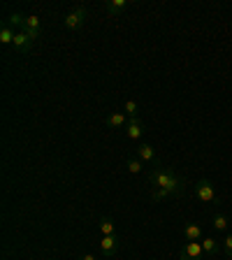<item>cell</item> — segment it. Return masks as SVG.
<instances>
[{
  "label": "cell",
  "instance_id": "cell-6",
  "mask_svg": "<svg viewBox=\"0 0 232 260\" xmlns=\"http://www.w3.org/2000/svg\"><path fill=\"white\" fill-rule=\"evenodd\" d=\"M125 135L130 140H142L144 137V121L139 117L137 118H128V126H125Z\"/></svg>",
  "mask_w": 232,
  "mask_h": 260
},
{
  "label": "cell",
  "instance_id": "cell-10",
  "mask_svg": "<svg viewBox=\"0 0 232 260\" xmlns=\"http://www.w3.org/2000/svg\"><path fill=\"white\" fill-rule=\"evenodd\" d=\"M107 126L112 128V130L125 128V126H128V117H125L123 112H114V114H109V118H107Z\"/></svg>",
  "mask_w": 232,
  "mask_h": 260
},
{
  "label": "cell",
  "instance_id": "cell-15",
  "mask_svg": "<svg viewBox=\"0 0 232 260\" xmlns=\"http://www.w3.org/2000/svg\"><path fill=\"white\" fill-rule=\"evenodd\" d=\"M211 225H214V230H218V233H225V230H228V225H230V221H228V216H225V214H214Z\"/></svg>",
  "mask_w": 232,
  "mask_h": 260
},
{
  "label": "cell",
  "instance_id": "cell-4",
  "mask_svg": "<svg viewBox=\"0 0 232 260\" xmlns=\"http://www.w3.org/2000/svg\"><path fill=\"white\" fill-rule=\"evenodd\" d=\"M202 258H205L202 242H186V246L181 249V260H202Z\"/></svg>",
  "mask_w": 232,
  "mask_h": 260
},
{
  "label": "cell",
  "instance_id": "cell-11",
  "mask_svg": "<svg viewBox=\"0 0 232 260\" xmlns=\"http://www.w3.org/2000/svg\"><path fill=\"white\" fill-rule=\"evenodd\" d=\"M184 237H186V242H200V237H202V228L197 223H188L184 228Z\"/></svg>",
  "mask_w": 232,
  "mask_h": 260
},
{
  "label": "cell",
  "instance_id": "cell-19",
  "mask_svg": "<svg viewBox=\"0 0 232 260\" xmlns=\"http://www.w3.org/2000/svg\"><path fill=\"white\" fill-rule=\"evenodd\" d=\"M125 167H128V172H130V174H139V172L144 170V163L139 161V158H133V161H128V165H125Z\"/></svg>",
  "mask_w": 232,
  "mask_h": 260
},
{
  "label": "cell",
  "instance_id": "cell-5",
  "mask_svg": "<svg viewBox=\"0 0 232 260\" xmlns=\"http://www.w3.org/2000/svg\"><path fill=\"white\" fill-rule=\"evenodd\" d=\"M116 251H118L116 235H105V237L100 239V253H102L105 258H112V256H116Z\"/></svg>",
  "mask_w": 232,
  "mask_h": 260
},
{
  "label": "cell",
  "instance_id": "cell-13",
  "mask_svg": "<svg viewBox=\"0 0 232 260\" xmlns=\"http://www.w3.org/2000/svg\"><path fill=\"white\" fill-rule=\"evenodd\" d=\"M14 37H17V33H14V28L9 26V24H5V26L0 28V42L2 45H14Z\"/></svg>",
  "mask_w": 232,
  "mask_h": 260
},
{
  "label": "cell",
  "instance_id": "cell-3",
  "mask_svg": "<svg viewBox=\"0 0 232 260\" xmlns=\"http://www.w3.org/2000/svg\"><path fill=\"white\" fill-rule=\"evenodd\" d=\"M195 197L200 200V202H207V205H211V202H216V200H218L214 184H211L209 179H200L195 184Z\"/></svg>",
  "mask_w": 232,
  "mask_h": 260
},
{
  "label": "cell",
  "instance_id": "cell-16",
  "mask_svg": "<svg viewBox=\"0 0 232 260\" xmlns=\"http://www.w3.org/2000/svg\"><path fill=\"white\" fill-rule=\"evenodd\" d=\"M202 249H205V256H216L218 253V242L214 237H205L202 239Z\"/></svg>",
  "mask_w": 232,
  "mask_h": 260
},
{
  "label": "cell",
  "instance_id": "cell-9",
  "mask_svg": "<svg viewBox=\"0 0 232 260\" xmlns=\"http://www.w3.org/2000/svg\"><path fill=\"white\" fill-rule=\"evenodd\" d=\"M137 158H139V161L142 163H153L156 161V151H153V146L151 144H139V146H137Z\"/></svg>",
  "mask_w": 232,
  "mask_h": 260
},
{
  "label": "cell",
  "instance_id": "cell-20",
  "mask_svg": "<svg viewBox=\"0 0 232 260\" xmlns=\"http://www.w3.org/2000/svg\"><path fill=\"white\" fill-rule=\"evenodd\" d=\"M153 200H156V202H161V200H167V197H172L170 193H167V190H162V189H156L153 190Z\"/></svg>",
  "mask_w": 232,
  "mask_h": 260
},
{
  "label": "cell",
  "instance_id": "cell-2",
  "mask_svg": "<svg viewBox=\"0 0 232 260\" xmlns=\"http://www.w3.org/2000/svg\"><path fill=\"white\" fill-rule=\"evenodd\" d=\"M86 19H89V9L86 7H74L70 12V14H65V19H63V26L68 28V30H79L84 24H86Z\"/></svg>",
  "mask_w": 232,
  "mask_h": 260
},
{
  "label": "cell",
  "instance_id": "cell-17",
  "mask_svg": "<svg viewBox=\"0 0 232 260\" xmlns=\"http://www.w3.org/2000/svg\"><path fill=\"white\" fill-rule=\"evenodd\" d=\"M100 233H102V237H105V235H114V221H112L109 216H102V218H100Z\"/></svg>",
  "mask_w": 232,
  "mask_h": 260
},
{
  "label": "cell",
  "instance_id": "cell-18",
  "mask_svg": "<svg viewBox=\"0 0 232 260\" xmlns=\"http://www.w3.org/2000/svg\"><path fill=\"white\" fill-rule=\"evenodd\" d=\"M125 117L128 118H137L139 117V107L135 100H125Z\"/></svg>",
  "mask_w": 232,
  "mask_h": 260
},
{
  "label": "cell",
  "instance_id": "cell-21",
  "mask_svg": "<svg viewBox=\"0 0 232 260\" xmlns=\"http://www.w3.org/2000/svg\"><path fill=\"white\" fill-rule=\"evenodd\" d=\"M223 251H225V256H228V258H232V233L223 239Z\"/></svg>",
  "mask_w": 232,
  "mask_h": 260
},
{
  "label": "cell",
  "instance_id": "cell-14",
  "mask_svg": "<svg viewBox=\"0 0 232 260\" xmlns=\"http://www.w3.org/2000/svg\"><path fill=\"white\" fill-rule=\"evenodd\" d=\"M7 24L12 28H21L23 30V26H26V14H21V12H12L7 17Z\"/></svg>",
  "mask_w": 232,
  "mask_h": 260
},
{
  "label": "cell",
  "instance_id": "cell-12",
  "mask_svg": "<svg viewBox=\"0 0 232 260\" xmlns=\"http://www.w3.org/2000/svg\"><path fill=\"white\" fill-rule=\"evenodd\" d=\"M107 14L109 17H118L125 7H128V0H107Z\"/></svg>",
  "mask_w": 232,
  "mask_h": 260
},
{
  "label": "cell",
  "instance_id": "cell-22",
  "mask_svg": "<svg viewBox=\"0 0 232 260\" xmlns=\"http://www.w3.org/2000/svg\"><path fill=\"white\" fill-rule=\"evenodd\" d=\"M79 260H95V256H93V253H84Z\"/></svg>",
  "mask_w": 232,
  "mask_h": 260
},
{
  "label": "cell",
  "instance_id": "cell-8",
  "mask_svg": "<svg viewBox=\"0 0 232 260\" xmlns=\"http://www.w3.org/2000/svg\"><path fill=\"white\" fill-rule=\"evenodd\" d=\"M33 45H35V42H33V40H30L23 30H21V33H17V37H14V49H17V51H21V54H28Z\"/></svg>",
  "mask_w": 232,
  "mask_h": 260
},
{
  "label": "cell",
  "instance_id": "cell-7",
  "mask_svg": "<svg viewBox=\"0 0 232 260\" xmlns=\"http://www.w3.org/2000/svg\"><path fill=\"white\" fill-rule=\"evenodd\" d=\"M23 33H26L33 42H37V37H40V17H37V14H28V17H26Z\"/></svg>",
  "mask_w": 232,
  "mask_h": 260
},
{
  "label": "cell",
  "instance_id": "cell-1",
  "mask_svg": "<svg viewBox=\"0 0 232 260\" xmlns=\"http://www.w3.org/2000/svg\"><path fill=\"white\" fill-rule=\"evenodd\" d=\"M149 181H151L156 189L167 190L170 195H181L186 190V181L177 177L172 170H162V167H156V170L149 174Z\"/></svg>",
  "mask_w": 232,
  "mask_h": 260
}]
</instances>
